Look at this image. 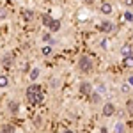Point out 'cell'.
I'll return each mask as SVG.
<instances>
[{
	"instance_id": "cell-1",
	"label": "cell",
	"mask_w": 133,
	"mask_h": 133,
	"mask_svg": "<svg viewBox=\"0 0 133 133\" xmlns=\"http://www.w3.org/2000/svg\"><path fill=\"white\" fill-rule=\"evenodd\" d=\"M25 96H27V99H29V103H30V105H37V103H41L43 98H44L41 87H39L37 83H30V85L27 87Z\"/></svg>"
},
{
	"instance_id": "cell-2",
	"label": "cell",
	"mask_w": 133,
	"mask_h": 133,
	"mask_svg": "<svg viewBox=\"0 0 133 133\" xmlns=\"http://www.w3.org/2000/svg\"><path fill=\"white\" fill-rule=\"evenodd\" d=\"M92 59L89 55H80L78 57V68H80V71L82 73H91L92 71Z\"/></svg>"
},
{
	"instance_id": "cell-3",
	"label": "cell",
	"mask_w": 133,
	"mask_h": 133,
	"mask_svg": "<svg viewBox=\"0 0 133 133\" xmlns=\"http://www.w3.org/2000/svg\"><path fill=\"white\" fill-rule=\"evenodd\" d=\"M115 110H117V108H115V105H114V103H105V105H103V115H105V117H112L114 114H115Z\"/></svg>"
},
{
	"instance_id": "cell-4",
	"label": "cell",
	"mask_w": 133,
	"mask_h": 133,
	"mask_svg": "<svg viewBox=\"0 0 133 133\" xmlns=\"http://www.w3.org/2000/svg\"><path fill=\"white\" fill-rule=\"evenodd\" d=\"M99 30H101L103 34H110V32L115 30V25H114L112 21H108V20H107V21H103L101 25H99Z\"/></svg>"
},
{
	"instance_id": "cell-5",
	"label": "cell",
	"mask_w": 133,
	"mask_h": 133,
	"mask_svg": "<svg viewBox=\"0 0 133 133\" xmlns=\"http://www.w3.org/2000/svg\"><path fill=\"white\" fill-rule=\"evenodd\" d=\"M12 62H14L12 53H5V55L2 57V66H4L5 69H11V68H12Z\"/></svg>"
},
{
	"instance_id": "cell-6",
	"label": "cell",
	"mask_w": 133,
	"mask_h": 133,
	"mask_svg": "<svg viewBox=\"0 0 133 133\" xmlns=\"http://www.w3.org/2000/svg\"><path fill=\"white\" fill-rule=\"evenodd\" d=\"M80 92H82L83 96H91L92 92H94L92 91V83L91 82H82L80 83Z\"/></svg>"
},
{
	"instance_id": "cell-7",
	"label": "cell",
	"mask_w": 133,
	"mask_h": 133,
	"mask_svg": "<svg viewBox=\"0 0 133 133\" xmlns=\"http://www.w3.org/2000/svg\"><path fill=\"white\" fill-rule=\"evenodd\" d=\"M121 55H123V59L124 57H133V46L130 43H126V44L121 46Z\"/></svg>"
},
{
	"instance_id": "cell-8",
	"label": "cell",
	"mask_w": 133,
	"mask_h": 133,
	"mask_svg": "<svg viewBox=\"0 0 133 133\" xmlns=\"http://www.w3.org/2000/svg\"><path fill=\"white\" fill-rule=\"evenodd\" d=\"M7 108H9V112L12 114V115H16V114L20 112V103L14 101V99H11V101L7 103Z\"/></svg>"
},
{
	"instance_id": "cell-9",
	"label": "cell",
	"mask_w": 133,
	"mask_h": 133,
	"mask_svg": "<svg viewBox=\"0 0 133 133\" xmlns=\"http://www.w3.org/2000/svg\"><path fill=\"white\" fill-rule=\"evenodd\" d=\"M101 12H103V14H107V16H108V14H112V12H114L112 4H108V2H103V4H101Z\"/></svg>"
},
{
	"instance_id": "cell-10",
	"label": "cell",
	"mask_w": 133,
	"mask_h": 133,
	"mask_svg": "<svg viewBox=\"0 0 133 133\" xmlns=\"http://www.w3.org/2000/svg\"><path fill=\"white\" fill-rule=\"evenodd\" d=\"M61 27H62V25H61V20H53L48 29H50V32H59V30H61Z\"/></svg>"
},
{
	"instance_id": "cell-11",
	"label": "cell",
	"mask_w": 133,
	"mask_h": 133,
	"mask_svg": "<svg viewBox=\"0 0 133 133\" xmlns=\"http://www.w3.org/2000/svg\"><path fill=\"white\" fill-rule=\"evenodd\" d=\"M39 75H41V71H39V68H34L30 71V82H37V78H39Z\"/></svg>"
},
{
	"instance_id": "cell-12",
	"label": "cell",
	"mask_w": 133,
	"mask_h": 133,
	"mask_svg": "<svg viewBox=\"0 0 133 133\" xmlns=\"http://www.w3.org/2000/svg\"><path fill=\"white\" fill-rule=\"evenodd\" d=\"M43 41L48 43V44H55V43H57V39H53V37H51L50 32H44V34H43Z\"/></svg>"
},
{
	"instance_id": "cell-13",
	"label": "cell",
	"mask_w": 133,
	"mask_h": 133,
	"mask_svg": "<svg viewBox=\"0 0 133 133\" xmlns=\"http://www.w3.org/2000/svg\"><path fill=\"white\" fill-rule=\"evenodd\" d=\"M0 133H16V130H14L12 124H4L2 130H0Z\"/></svg>"
},
{
	"instance_id": "cell-14",
	"label": "cell",
	"mask_w": 133,
	"mask_h": 133,
	"mask_svg": "<svg viewBox=\"0 0 133 133\" xmlns=\"http://www.w3.org/2000/svg\"><path fill=\"white\" fill-rule=\"evenodd\" d=\"M7 85H9V78H7L5 75H0V87H2V89H5Z\"/></svg>"
},
{
	"instance_id": "cell-15",
	"label": "cell",
	"mask_w": 133,
	"mask_h": 133,
	"mask_svg": "<svg viewBox=\"0 0 133 133\" xmlns=\"http://www.w3.org/2000/svg\"><path fill=\"white\" fill-rule=\"evenodd\" d=\"M123 66L124 68H133V57H124L123 59Z\"/></svg>"
},
{
	"instance_id": "cell-16",
	"label": "cell",
	"mask_w": 133,
	"mask_h": 133,
	"mask_svg": "<svg viewBox=\"0 0 133 133\" xmlns=\"http://www.w3.org/2000/svg\"><path fill=\"white\" fill-rule=\"evenodd\" d=\"M51 21H53V18H51L50 14H44V16H43V25H44V27H50Z\"/></svg>"
},
{
	"instance_id": "cell-17",
	"label": "cell",
	"mask_w": 133,
	"mask_h": 133,
	"mask_svg": "<svg viewBox=\"0 0 133 133\" xmlns=\"http://www.w3.org/2000/svg\"><path fill=\"white\" fill-rule=\"evenodd\" d=\"M114 133H124V124L123 123H115V126H114Z\"/></svg>"
},
{
	"instance_id": "cell-18",
	"label": "cell",
	"mask_w": 133,
	"mask_h": 133,
	"mask_svg": "<svg viewBox=\"0 0 133 133\" xmlns=\"http://www.w3.org/2000/svg\"><path fill=\"white\" fill-rule=\"evenodd\" d=\"M23 18H25V20H32V18H34V12H32L30 9H25L23 11Z\"/></svg>"
},
{
	"instance_id": "cell-19",
	"label": "cell",
	"mask_w": 133,
	"mask_h": 133,
	"mask_svg": "<svg viewBox=\"0 0 133 133\" xmlns=\"http://www.w3.org/2000/svg\"><path fill=\"white\" fill-rule=\"evenodd\" d=\"M124 20L130 21V23L133 21V12H131V11H124Z\"/></svg>"
},
{
	"instance_id": "cell-20",
	"label": "cell",
	"mask_w": 133,
	"mask_h": 133,
	"mask_svg": "<svg viewBox=\"0 0 133 133\" xmlns=\"http://www.w3.org/2000/svg\"><path fill=\"white\" fill-rule=\"evenodd\" d=\"M41 53L44 55V57H50L51 55V46H44V48L41 50Z\"/></svg>"
},
{
	"instance_id": "cell-21",
	"label": "cell",
	"mask_w": 133,
	"mask_h": 133,
	"mask_svg": "<svg viewBox=\"0 0 133 133\" xmlns=\"http://www.w3.org/2000/svg\"><path fill=\"white\" fill-rule=\"evenodd\" d=\"M99 99H101V98H99L98 92H92V94H91V101L92 103H99Z\"/></svg>"
},
{
	"instance_id": "cell-22",
	"label": "cell",
	"mask_w": 133,
	"mask_h": 133,
	"mask_svg": "<svg viewBox=\"0 0 133 133\" xmlns=\"http://www.w3.org/2000/svg\"><path fill=\"white\" fill-rule=\"evenodd\" d=\"M7 14H9V12H7L5 7H0V20H5V18H7Z\"/></svg>"
},
{
	"instance_id": "cell-23",
	"label": "cell",
	"mask_w": 133,
	"mask_h": 133,
	"mask_svg": "<svg viewBox=\"0 0 133 133\" xmlns=\"http://www.w3.org/2000/svg\"><path fill=\"white\" fill-rule=\"evenodd\" d=\"M126 108H128V112L133 114V99H128V103H126Z\"/></svg>"
},
{
	"instance_id": "cell-24",
	"label": "cell",
	"mask_w": 133,
	"mask_h": 133,
	"mask_svg": "<svg viewBox=\"0 0 133 133\" xmlns=\"http://www.w3.org/2000/svg\"><path fill=\"white\" fill-rule=\"evenodd\" d=\"M51 87H59V78H53L51 80Z\"/></svg>"
},
{
	"instance_id": "cell-25",
	"label": "cell",
	"mask_w": 133,
	"mask_h": 133,
	"mask_svg": "<svg viewBox=\"0 0 133 133\" xmlns=\"http://www.w3.org/2000/svg\"><path fill=\"white\" fill-rule=\"evenodd\" d=\"M128 91H130V85H128V83H124V85H123V92H128Z\"/></svg>"
},
{
	"instance_id": "cell-26",
	"label": "cell",
	"mask_w": 133,
	"mask_h": 133,
	"mask_svg": "<svg viewBox=\"0 0 133 133\" xmlns=\"http://www.w3.org/2000/svg\"><path fill=\"white\" fill-rule=\"evenodd\" d=\"M124 4H126V5L130 7V5H133V0H124Z\"/></svg>"
},
{
	"instance_id": "cell-27",
	"label": "cell",
	"mask_w": 133,
	"mask_h": 133,
	"mask_svg": "<svg viewBox=\"0 0 133 133\" xmlns=\"http://www.w3.org/2000/svg\"><path fill=\"white\" fill-rule=\"evenodd\" d=\"M128 85H131V87H133V76H130V78H128Z\"/></svg>"
},
{
	"instance_id": "cell-28",
	"label": "cell",
	"mask_w": 133,
	"mask_h": 133,
	"mask_svg": "<svg viewBox=\"0 0 133 133\" xmlns=\"http://www.w3.org/2000/svg\"><path fill=\"white\" fill-rule=\"evenodd\" d=\"M101 133H108V130H107V128L103 126V128H101Z\"/></svg>"
},
{
	"instance_id": "cell-29",
	"label": "cell",
	"mask_w": 133,
	"mask_h": 133,
	"mask_svg": "<svg viewBox=\"0 0 133 133\" xmlns=\"http://www.w3.org/2000/svg\"><path fill=\"white\" fill-rule=\"evenodd\" d=\"M62 133H75V131H71V130H64Z\"/></svg>"
},
{
	"instance_id": "cell-30",
	"label": "cell",
	"mask_w": 133,
	"mask_h": 133,
	"mask_svg": "<svg viewBox=\"0 0 133 133\" xmlns=\"http://www.w3.org/2000/svg\"><path fill=\"white\" fill-rule=\"evenodd\" d=\"M85 2H89V4H92V0H85Z\"/></svg>"
},
{
	"instance_id": "cell-31",
	"label": "cell",
	"mask_w": 133,
	"mask_h": 133,
	"mask_svg": "<svg viewBox=\"0 0 133 133\" xmlns=\"http://www.w3.org/2000/svg\"><path fill=\"white\" fill-rule=\"evenodd\" d=\"M131 39H133V36H131Z\"/></svg>"
}]
</instances>
